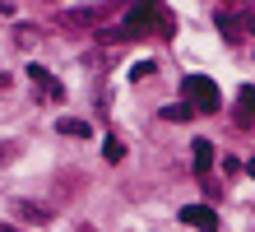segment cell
<instances>
[{
    "mask_svg": "<svg viewBox=\"0 0 255 232\" xmlns=\"http://www.w3.org/2000/svg\"><path fill=\"white\" fill-rule=\"evenodd\" d=\"M181 88H186V102L195 107V116H200V112H218V107H223L218 84H214V79H204V74H186Z\"/></svg>",
    "mask_w": 255,
    "mask_h": 232,
    "instance_id": "6da1fadb",
    "label": "cell"
},
{
    "mask_svg": "<svg viewBox=\"0 0 255 232\" xmlns=\"http://www.w3.org/2000/svg\"><path fill=\"white\" fill-rule=\"evenodd\" d=\"M148 28H158V33H172V14H162L158 5H134L130 14H126V33L130 37H139V33H148Z\"/></svg>",
    "mask_w": 255,
    "mask_h": 232,
    "instance_id": "7a4b0ae2",
    "label": "cell"
},
{
    "mask_svg": "<svg viewBox=\"0 0 255 232\" xmlns=\"http://www.w3.org/2000/svg\"><path fill=\"white\" fill-rule=\"evenodd\" d=\"M181 223L195 228V232H218V214L209 209V205H186L181 209Z\"/></svg>",
    "mask_w": 255,
    "mask_h": 232,
    "instance_id": "3957f363",
    "label": "cell"
},
{
    "mask_svg": "<svg viewBox=\"0 0 255 232\" xmlns=\"http://www.w3.org/2000/svg\"><path fill=\"white\" fill-rule=\"evenodd\" d=\"M237 126H255V84H246L242 93H237Z\"/></svg>",
    "mask_w": 255,
    "mask_h": 232,
    "instance_id": "277c9868",
    "label": "cell"
},
{
    "mask_svg": "<svg viewBox=\"0 0 255 232\" xmlns=\"http://www.w3.org/2000/svg\"><path fill=\"white\" fill-rule=\"evenodd\" d=\"M14 214H19L23 223H51V209L37 205V200H14Z\"/></svg>",
    "mask_w": 255,
    "mask_h": 232,
    "instance_id": "5b68a950",
    "label": "cell"
},
{
    "mask_svg": "<svg viewBox=\"0 0 255 232\" xmlns=\"http://www.w3.org/2000/svg\"><path fill=\"white\" fill-rule=\"evenodd\" d=\"M190 153H195V172H209V167H214V144H209V139H195L190 144Z\"/></svg>",
    "mask_w": 255,
    "mask_h": 232,
    "instance_id": "8992f818",
    "label": "cell"
},
{
    "mask_svg": "<svg viewBox=\"0 0 255 232\" xmlns=\"http://www.w3.org/2000/svg\"><path fill=\"white\" fill-rule=\"evenodd\" d=\"M28 79H33L42 93H47V98H61V84H56V79H51V74L42 70V65H28Z\"/></svg>",
    "mask_w": 255,
    "mask_h": 232,
    "instance_id": "52a82bcc",
    "label": "cell"
},
{
    "mask_svg": "<svg viewBox=\"0 0 255 232\" xmlns=\"http://www.w3.org/2000/svg\"><path fill=\"white\" fill-rule=\"evenodd\" d=\"M61 23L65 28H88V23H98V9H61Z\"/></svg>",
    "mask_w": 255,
    "mask_h": 232,
    "instance_id": "ba28073f",
    "label": "cell"
},
{
    "mask_svg": "<svg viewBox=\"0 0 255 232\" xmlns=\"http://www.w3.org/2000/svg\"><path fill=\"white\" fill-rule=\"evenodd\" d=\"M158 116H162V121H195V107H190V102H167Z\"/></svg>",
    "mask_w": 255,
    "mask_h": 232,
    "instance_id": "9c48e42d",
    "label": "cell"
},
{
    "mask_svg": "<svg viewBox=\"0 0 255 232\" xmlns=\"http://www.w3.org/2000/svg\"><path fill=\"white\" fill-rule=\"evenodd\" d=\"M102 158H107V163H121L126 158V144L116 135H107V139H102Z\"/></svg>",
    "mask_w": 255,
    "mask_h": 232,
    "instance_id": "30bf717a",
    "label": "cell"
},
{
    "mask_svg": "<svg viewBox=\"0 0 255 232\" xmlns=\"http://www.w3.org/2000/svg\"><path fill=\"white\" fill-rule=\"evenodd\" d=\"M56 130H61V135H74V139H88V135H93L84 121H56Z\"/></svg>",
    "mask_w": 255,
    "mask_h": 232,
    "instance_id": "8fae6325",
    "label": "cell"
},
{
    "mask_svg": "<svg viewBox=\"0 0 255 232\" xmlns=\"http://www.w3.org/2000/svg\"><path fill=\"white\" fill-rule=\"evenodd\" d=\"M14 158V144H9V139H0V163H9Z\"/></svg>",
    "mask_w": 255,
    "mask_h": 232,
    "instance_id": "7c38bea8",
    "label": "cell"
},
{
    "mask_svg": "<svg viewBox=\"0 0 255 232\" xmlns=\"http://www.w3.org/2000/svg\"><path fill=\"white\" fill-rule=\"evenodd\" d=\"M246 177H255V158H251V163H246Z\"/></svg>",
    "mask_w": 255,
    "mask_h": 232,
    "instance_id": "4fadbf2b",
    "label": "cell"
},
{
    "mask_svg": "<svg viewBox=\"0 0 255 232\" xmlns=\"http://www.w3.org/2000/svg\"><path fill=\"white\" fill-rule=\"evenodd\" d=\"M0 88H9V74H0Z\"/></svg>",
    "mask_w": 255,
    "mask_h": 232,
    "instance_id": "5bb4252c",
    "label": "cell"
}]
</instances>
